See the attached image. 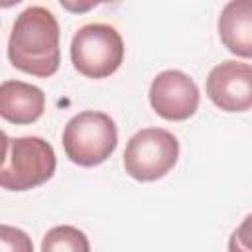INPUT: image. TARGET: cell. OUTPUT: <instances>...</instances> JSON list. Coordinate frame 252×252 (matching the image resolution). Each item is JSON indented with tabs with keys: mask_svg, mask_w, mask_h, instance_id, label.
<instances>
[{
	"mask_svg": "<svg viewBox=\"0 0 252 252\" xmlns=\"http://www.w3.org/2000/svg\"><path fill=\"white\" fill-rule=\"evenodd\" d=\"M41 252H91V244L87 234L77 226L59 224L43 234Z\"/></svg>",
	"mask_w": 252,
	"mask_h": 252,
	"instance_id": "10",
	"label": "cell"
},
{
	"mask_svg": "<svg viewBox=\"0 0 252 252\" xmlns=\"http://www.w3.org/2000/svg\"><path fill=\"white\" fill-rule=\"evenodd\" d=\"M228 252H252V213L232 230L228 238Z\"/></svg>",
	"mask_w": 252,
	"mask_h": 252,
	"instance_id": "12",
	"label": "cell"
},
{
	"mask_svg": "<svg viewBox=\"0 0 252 252\" xmlns=\"http://www.w3.org/2000/svg\"><path fill=\"white\" fill-rule=\"evenodd\" d=\"M61 6H63V8H67V10H75V12H81V10H89V8H93V6H96V4H93V2H89L87 6H73V4H69V2H61Z\"/></svg>",
	"mask_w": 252,
	"mask_h": 252,
	"instance_id": "13",
	"label": "cell"
},
{
	"mask_svg": "<svg viewBox=\"0 0 252 252\" xmlns=\"http://www.w3.org/2000/svg\"><path fill=\"white\" fill-rule=\"evenodd\" d=\"M207 96L224 112L252 108V65L226 59L215 65L207 77Z\"/></svg>",
	"mask_w": 252,
	"mask_h": 252,
	"instance_id": "7",
	"label": "cell"
},
{
	"mask_svg": "<svg viewBox=\"0 0 252 252\" xmlns=\"http://www.w3.org/2000/svg\"><path fill=\"white\" fill-rule=\"evenodd\" d=\"M179 158L177 138L163 128H142L126 144L124 169L136 181H158Z\"/></svg>",
	"mask_w": 252,
	"mask_h": 252,
	"instance_id": "5",
	"label": "cell"
},
{
	"mask_svg": "<svg viewBox=\"0 0 252 252\" xmlns=\"http://www.w3.org/2000/svg\"><path fill=\"white\" fill-rule=\"evenodd\" d=\"M197 83L179 69H167L154 77L150 85V104L165 120L181 122L191 118L199 108Z\"/></svg>",
	"mask_w": 252,
	"mask_h": 252,
	"instance_id": "6",
	"label": "cell"
},
{
	"mask_svg": "<svg viewBox=\"0 0 252 252\" xmlns=\"http://www.w3.org/2000/svg\"><path fill=\"white\" fill-rule=\"evenodd\" d=\"M45 110V94L39 87L24 81L0 85V114L12 124H32Z\"/></svg>",
	"mask_w": 252,
	"mask_h": 252,
	"instance_id": "8",
	"label": "cell"
},
{
	"mask_svg": "<svg viewBox=\"0 0 252 252\" xmlns=\"http://www.w3.org/2000/svg\"><path fill=\"white\" fill-rule=\"evenodd\" d=\"M10 63L33 77H51L61 63L59 24L45 6H28L8 37Z\"/></svg>",
	"mask_w": 252,
	"mask_h": 252,
	"instance_id": "1",
	"label": "cell"
},
{
	"mask_svg": "<svg viewBox=\"0 0 252 252\" xmlns=\"http://www.w3.org/2000/svg\"><path fill=\"white\" fill-rule=\"evenodd\" d=\"M53 146L39 136L10 138L4 134L0 185L8 191H30L43 185L55 173Z\"/></svg>",
	"mask_w": 252,
	"mask_h": 252,
	"instance_id": "2",
	"label": "cell"
},
{
	"mask_svg": "<svg viewBox=\"0 0 252 252\" xmlns=\"http://www.w3.org/2000/svg\"><path fill=\"white\" fill-rule=\"evenodd\" d=\"M118 144V128L106 112L83 110L63 128L65 156L81 167H94L106 161Z\"/></svg>",
	"mask_w": 252,
	"mask_h": 252,
	"instance_id": "3",
	"label": "cell"
},
{
	"mask_svg": "<svg viewBox=\"0 0 252 252\" xmlns=\"http://www.w3.org/2000/svg\"><path fill=\"white\" fill-rule=\"evenodd\" d=\"M217 28L222 45L230 53L246 59L252 57V0L226 2Z\"/></svg>",
	"mask_w": 252,
	"mask_h": 252,
	"instance_id": "9",
	"label": "cell"
},
{
	"mask_svg": "<svg viewBox=\"0 0 252 252\" xmlns=\"http://www.w3.org/2000/svg\"><path fill=\"white\" fill-rule=\"evenodd\" d=\"M0 252H33L32 238L16 226L2 224L0 226Z\"/></svg>",
	"mask_w": 252,
	"mask_h": 252,
	"instance_id": "11",
	"label": "cell"
},
{
	"mask_svg": "<svg viewBox=\"0 0 252 252\" xmlns=\"http://www.w3.org/2000/svg\"><path fill=\"white\" fill-rule=\"evenodd\" d=\"M124 61V41L116 28L94 22L77 30L71 39V63L89 79H104Z\"/></svg>",
	"mask_w": 252,
	"mask_h": 252,
	"instance_id": "4",
	"label": "cell"
}]
</instances>
